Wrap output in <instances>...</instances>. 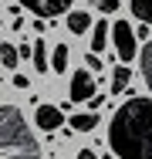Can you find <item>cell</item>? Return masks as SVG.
Instances as JSON below:
<instances>
[{
	"label": "cell",
	"mask_w": 152,
	"mask_h": 159,
	"mask_svg": "<svg viewBox=\"0 0 152 159\" xmlns=\"http://www.w3.org/2000/svg\"><path fill=\"white\" fill-rule=\"evenodd\" d=\"M135 37H142V41H149V24H142V20H139V34H135Z\"/></svg>",
	"instance_id": "44dd1931"
},
{
	"label": "cell",
	"mask_w": 152,
	"mask_h": 159,
	"mask_svg": "<svg viewBox=\"0 0 152 159\" xmlns=\"http://www.w3.org/2000/svg\"><path fill=\"white\" fill-rule=\"evenodd\" d=\"M108 24L105 20H98V24H91V51L98 54V51H105V44H108Z\"/></svg>",
	"instance_id": "9c48e42d"
},
{
	"label": "cell",
	"mask_w": 152,
	"mask_h": 159,
	"mask_svg": "<svg viewBox=\"0 0 152 159\" xmlns=\"http://www.w3.org/2000/svg\"><path fill=\"white\" fill-rule=\"evenodd\" d=\"M132 14H135V20L152 24V0H132Z\"/></svg>",
	"instance_id": "4fadbf2b"
},
{
	"label": "cell",
	"mask_w": 152,
	"mask_h": 159,
	"mask_svg": "<svg viewBox=\"0 0 152 159\" xmlns=\"http://www.w3.org/2000/svg\"><path fill=\"white\" fill-rule=\"evenodd\" d=\"M0 149L3 159H41V142L17 105H0Z\"/></svg>",
	"instance_id": "7a4b0ae2"
},
{
	"label": "cell",
	"mask_w": 152,
	"mask_h": 159,
	"mask_svg": "<svg viewBox=\"0 0 152 159\" xmlns=\"http://www.w3.org/2000/svg\"><path fill=\"white\" fill-rule=\"evenodd\" d=\"M34 122H37V129H41V132H54V129L64 122V112H61L58 105H37Z\"/></svg>",
	"instance_id": "8992f818"
},
{
	"label": "cell",
	"mask_w": 152,
	"mask_h": 159,
	"mask_svg": "<svg viewBox=\"0 0 152 159\" xmlns=\"http://www.w3.org/2000/svg\"><path fill=\"white\" fill-rule=\"evenodd\" d=\"M85 68H101V61H98V54H95V51L85 58Z\"/></svg>",
	"instance_id": "d6986e66"
},
{
	"label": "cell",
	"mask_w": 152,
	"mask_h": 159,
	"mask_svg": "<svg viewBox=\"0 0 152 159\" xmlns=\"http://www.w3.org/2000/svg\"><path fill=\"white\" fill-rule=\"evenodd\" d=\"M118 159H152V98H128L108 122Z\"/></svg>",
	"instance_id": "6da1fadb"
},
{
	"label": "cell",
	"mask_w": 152,
	"mask_h": 159,
	"mask_svg": "<svg viewBox=\"0 0 152 159\" xmlns=\"http://www.w3.org/2000/svg\"><path fill=\"white\" fill-rule=\"evenodd\" d=\"M0 61H3L7 71H10V68H17V61H20L17 48H14V44H7V41H0Z\"/></svg>",
	"instance_id": "7c38bea8"
},
{
	"label": "cell",
	"mask_w": 152,
	"mask_h": 159,
	"mask_svg": "<svg viewBox=\"0 0 152 159\" xmlns=\"http://www.w3.org/2000/svg\"><path fill=\"white\" fill-rule=\"evenodd\" d=\"M68 122H71V132H91V129L98 125V115H95V112H78V115H71Z\"/></svg>",
	"instance_id": "ba28073f"
},
{
	"label": "cell",
	"mask_w": 152,
	"mask_h": 159,
	"mask_svg": "<svg viewBox=\"0 0 152 159\" xmlns=\"http://www.w3.org/2000/svg\"><path fill=\"white\" fill-rule=\"evenodd\" d=\"M20 7L37 14V17H44V20H51L64 10H71V0H20Z\"/></svg>",
	"instance_id": "277c9868"
},
{
	"label": "cell",
	"mask_w": 152,
	"mask_h": 159,
	"mask_svg": "<svg viewBox=\"0 0 152 159\" xmlns=\"http://www.w3.org/2000/svg\"><path fill=\"white\" fill-rule=\"evenodd\" d=\"M30 58H34V71H41V75L51 71V58H47V44L44 41H34V54Z\"/></svg>",
	"instance_id": "30bf717a"
},
{
	"label": "cell",
	"mask_w": 152,
	"mask_h": 159,
	"mask_svg": "<svg viewBox=\"0 0 152 159\" xmlns=\"http://www.w3.org/2000/svg\"><path fill=\"white\" fill-rule=\"evenodd\" d=\"M101 102H105V95H98V92H95V95L88 98V105H91V112H95V108H98V105H101Z\"/></svg>",
	"instance_id": "ffe728a7"
},
{
	"label": "cell",
	"mask_w": 152,
	"mask_h": 159,
	"mask_svg": "<svg viewBox=\"0 0 152 159\" xmlns=\"http://www.w3.org/2000/svg\"><path fill=\"white\" fill-rule=\"evenodd\" d=\"M128 81H132V68L118 64V68H115V75H112V95H122V92L128 88Z\"/></svg>",
	"instance_id": "8fae6325"
},
{
	"label": "cell",
	"mask_w": 152,
	"mask_h": 159,
	"mask_svg": "<svg viewBox=\"0 0 152 159\" xmlns=\"http://www.w3.org/2000/svg\"><path fill=\"white\" fill-rule=\"evenodd\" d=\"M95 10H101V14H115L118 10V0H88Z\"/></svg>",
	"instance_id": "2e32d148"
},
{
	"label": "cell",
	"mask_w": 152,
	"mask_h": 159,
	"mask_svg": "<svg viewBox=\"0 0 152 159\" xmlns=\"http://www.w3.org/2000/svg\"><path fill=\"white\" fill-rule=\"evenodd\" d=\"M17 54H20V61H27L30 54H34V44H20V48H17Z\"/></svg>",
	"instance_id": "ac0fdd59"
},
{
	"label": "cell",
	"mask_w": 152,
	"mask_h": 159,
	"mask_svg": "<svg viewBox=\"0 0 152 159\" xmlns=\"http://www.w3.org/2000/svg\"><path fill=\"white\" fill-rule=\"evenodd\" d=\"M14 85H17L20 92H27V88H30V78H27V75H14Z\"/></svg>",
	"instance_id": "e0dca14e"
},
{
	"label": "cell",
	"mask_w": 152,
	"mask_h": 159,
	"mask_svg": "<svg viewBox=\"0 0 152 159\" xmlns=\"http://www.w3.org/2000/svg\"><path fill=\"white\" fill-rule=\"evenodd\" d=\"M64 68H68V44H58V48L51 51V71L61 75Z\"/></svg>",
	"instance_id": "5bb4252c"
},
{
	"label": "cell",
	"mask_w": 152,
	"mask_h": 159,
	"mask_svg": "<svg viewBox=\"0 0 152 159\" xmlns=\"http://www.w3.org/2000/svg\"><path fill=\"white\" fill-rule=\"evenodd\" d=\"M142 78H145V85L152 92V37H149V44L142 48Z\"/></svg>",
	"instance_id": "9a60e30c"
},
{
	"label": "cell",
	"mask_w": 152,
	"mask_h": 159,
	"mask_svg": "<svg viewBox=\"0 0 152 159\" xmlns=\"http://www.w3.org/2000/svg\"><path fill=\"white\" fill-rule=\"evenodd\" d=\"M74 159H98V156H95L91 149H78V156H74Z\"/></svg>",
	"instance_id": "7402d4cb"
},
{
	"label": "cell",
	"mask_w": 152,
	"mask_h": 159,
	"mask_svg": "<svg viewBox=\"0 0 152 159\" xmlns=\"http://www.w3.org/2000/svg\"><path fill=\"white\" fill-rule=\"evenodd\" d=\"M112 37H115V54H118L122 61H132L135 54H139V37H135V31H132V24L128 20H115V27H112Z\"/></svg>",
	"instance_id": "3957f363"
},
{
	"label": "cell",
	"mask_w": 152,
	"mask_h": 159,
	"mask_svg": "<svg viewBox=\"0 0 152 159\" xmlns=\"http://www.w3.org/2000/svg\"><path fill=\"white\" fill-rule=\"evenodd\" d=\"M95 92H98V85H95V78L88 75V68L74 71V78H71V102H88Z\"/></svg>",
	"instance_id": "5b68a950"
},
{
	"label": "cell",
	"mask_w": 152,
	"mask_h": 159,
	"mask_svg": "<svg viewBox=\"0 0 152 159\" xmlns=\"http://www.w3.org/2000/svg\"><path fill=\"white\" fill-rule=\"evenodd\" d=\"M91 27V14L88 10H71L68 14V31L71 34H85Z\"/></svg>",
	"instance_id": "52a82bcc"
}]
</instances>
